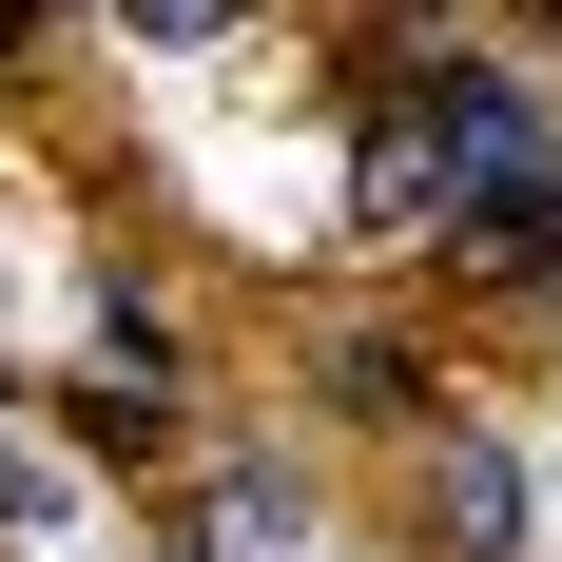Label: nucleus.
Returning a JSON list of instances; mask_svg holds the SVG:
<instances>
[{"label": "nucleus", "instance_id": "obj_1", "mask_svg": "<svg viewBox=\"0 0 562 562\" xmlns=\"http://www.w3.org/2000/svg\"><path fill=\"white\" fill-rule=\"evenodd\" d=\"M389 116L427 136V175H447V194H485V175H543V78H524V58H427Z\"/></svg>", "mask_w": 562, "mask_h": 562}, {"label": "nucleus", "instance_id": "obj_2", "mask_svg": "<svg viewBox=\"0 0 562 562\" xmlns=\"http://www.w3.org/2000/svg\"><path fill=\"white\" fill-rule=\"evenodd\" d=\"M427 524H447V562H524V465L485 427H427Z\"/></svg>", "mask_w": 562, "mask_h": 562}, {"label": "nucleus", "instance_id": "obj_3", "mask_svg": "<svg viewBox=\"0 0 562 562\" xmlns=\"http://www.w3.org/2000/svg\"><path fill=\"white\" fill-rule=\"evenodd\" d=\"M58 505H78V465H58V447H0V524H20V543H40Z\"/></svg>", "mask_w": 562, "mask_h": 562}, {"label": "nucleus", "instance_id": "obj_4", "mask_svg": "<svg viewBox=\"0 0 562 562\" xmlns=\"http://www.w3.org/2000/svg\"><path fill=\"white\" fill-rule=\"evenodd\" d=\"M252 0H116V40H233Z\"/></svg>", "mask_w": 562, "mask_h": 562}]
</instances>
